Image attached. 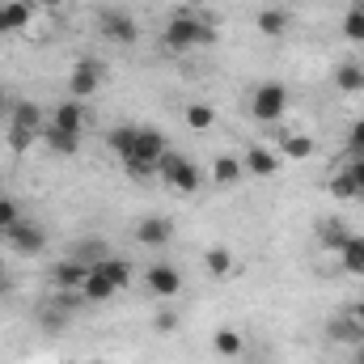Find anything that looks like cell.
<instances>
[{
    "label": "cell",
    "mask_w": 364,
    "mask_h": 364,
    "mask_svg": "<svg viewBox=\"0 0 364 364\" xmlns=\"http://www.w3.org/2000/svg\"><path fill=\"white\" fill-rule=\"evenodd\" d=\"M161 43H166L170 51H195V47H212V43H216V26H212V21H203L195 9H178V13L166 21V34H161Z\"/></svg>",
    "instance_id": "6da1fadb"
},
{
    "label": "cell",
    "mask_w": 364,
    "mask_h": 364,
    "mask_svg": "<svg viewBox=\"0 0 364 364\" xmlns=\"http://www.w3.org/2000/svg\"><path fill=\"white\" fill-rule=\"evenodd\" d=\"M166 153H170L166 132H161V127H140V132H136V149H132V157H127L123 166H127L132 178H153V174H157V161H161Z\"/></svg>",
    "instance_id": "7a4b0ae2"
},
{
    "label": "cell",
    "mask_w": 364,
    "mask_h": 364,
    "mask_svg": "<svg viewBox=\"0 0 364 364\" xmlns=\"http://www.w3.org/2000/svg\"><path fill=\"white\" fill-rule=\"evenodd\" d=\"M43 110H38V102H17L13 106V127H9V144H13V153H30V144L43 136Z\"/></svg>",
    "instance_id": "3957f363"
},
{
    "label": "cell",
    "mask_w": 364,
    "mask_h": 364,
    "mask_svg": "<svg viewBox=\"0 0 364 364\" xmlns=\"http://www.w3.org/2000/svg\"><path fill=\"white\" fill-rule=\"evenodd\" d=\"M157 174L170 182L174 191H182V195H195V191L203 186V174H199V166H195L191 157H178V153H166V157L157 161Z\"/></svg>",
    "instance_id": "277c9868"
},
{
    "label": "cell",
    "mask_w": 364,
    "mask_h": 364,
    "mask_svg": "<svg viewBox=\"0 0 364 364\" xmlns=\"http://www.w3.org/2000/svg\"><path fill=\"white\" fill-rule=\"evenodd\" d=\"M97 34L106 43H114V47H132L140 38V26H136V17L127 9H102L97 13Z\"/></svg>",
    "instance_id": "5b68a950"
},
{
    "label": "cell",
    "mask_w": 364,
    "mask_h": 364,
    "mask_svg": "<svg viewBox=\"0 0 364 364\" xmlns=\"http://www.w3.org/2000/svg\"><path fill=\"white\" fill-rule=\"evenodd\" d=\"M284 110H288V90H284L279 81H263L259 90L250 93V114H255L259 123L284 119Z\"/></svg>",
    "instance_id": "8992f818"
},
{
    "label": "cell",
    "mask_w": 364,
    "mask_h": 364,
    "mask_svg": "<svg viewBox=\"0 0 364 364\" xmlns=\"http://www.w3.org/2000/svg\"><path fill=\"white\" fill-rule=\"evenodd\" d=\"M4 237H9V246H13L17 255H26V259H34V255H43V250H47V233H43L30 216H21Z\"/></svg>",
    "instance_id": "52a82bcc"
},
{
    "label": "cell",
    "mask_w": 364,
    "mask_h": 364,
    "mask_svg": "<svg viewBox=\"0 0 364 364\" xmlns=\"http://www.w3.org/2000/svg\"><path fill=\"white\" fill-rule=\"evenodd\" d=\"M144 288H149L153 296H161V301H174L182 292V272L174 263H153V267L144 272Z\"/></svg>",
    "instance_id": "ba28073f"
},
{
    "label": "cell",
    "mask_w": 364,
    "mask_h": 364,
    "mask_svg": "<svg viewBox=\"0 0 364 364\" xmlns=\"http://www.w3.org/2000/svg\"><path fill=\"white\" fill-rule=\"evenodd\" d=\"M97 90H102V64H97V60H77L73 73H68V93H73L77 102H85V97H93Z\"/></svg>",
    "instance_id": "9c48e42d"
},
{
    "label": "cell",
    "mask_w": 364,
    "mask_h": 364,
    "mask_svg": "<svg viewBox=\"0 0 364 364\" xmlns=\"http://www.w3.org/2000/svg\"><path fill=\"white\" fill-rule=\"evenodd\" d=\"M326 339L339 343V348H360L364 343V326L356 322L352 309H348V314H335V318L326 322Z\"/></svg>",
    "instance_id": "30bf717a"
},
{
    "label": "cell",
    "mask_w": 364,
    "mask_h": 364,
    "mask_svg": "<svg viewBox=\"0 0 364 364\" xmlns=\"http://www.w3.org/2000/svg\"><path fill=\"white\" fill-rule=\"evenodd\" d=\"M85 279H90V263H81V259H73V255L51 267V284H55L60 292H81Z\"/></svg>",
    "instance_id": "8fae6325"
},
{
    "label": "cell",
    "mask_w": 364,
    "mask_h": 364,
    "mask_svg": "<svg viewBox=\"0 0 364 364\" xmlns=\"http://www.w3.org/2000/svg\"><path fill=\"white\" fill-rule=\"evenodd\" d=\"M34 17V0H0V34L26 30Z\"/></svg>",
    "instance_id": "7c38bea8"
},
{
    "label": "cell",
    "mask_w": 364,
    "mask_h": 364,
    "mask_svg": "<svg viewBox=\"0 0 364 364\" xmlns=\"http://www.w3.org/2000/svg\"><path fill=\"white\" fill-rule=\"evenodd\" d=\"M170 237H174V225H170L166 216H144V220L136 225V242H140V246H149V250L166 246Z\"/></svg>",
    "instance_id": "4fadbf2b"
},
{
    "label": "cell",
    "mask_w": 364,
    "mask_h": 364,
    "mask_svg": "<svg viewBox=\"0 0 364 364\" xmlns=\"http://www.w3.org/2000/svg\"><path fill=\"white\" fill-rule=\"evenodd\" d=\"M51 127H60V132H85V106L77 102V97H68V102H60L55 110H51V119H47Z\"/></svg>",
    "instance_id": "5bb4252c"
},
{
    "label": "cell",
    "mask_w": 364,
    "mask_h": 364,
    "mask_svg": "<svg viewBox=\"0 0 364 364\" xmlns=\"http://www.w3.org/2000/svg\"><path fill=\"white\" fill-rule=\"evenodd\" d=\"M242 166H246L250 178H272L275 170H279V157H275L272 149H263V144H250L246 157H242Z\"/></svg>",
    "instance_id": "9a60e30c"
},
{
    "label": "cell",
    "mask_w": 364,
    "mask_h": 364,
    "mask_svg": "<svg viewBox=\"0 0 364 364\" xmlns=\"http://www.w3.org/2000/svg\"><path fill=\"white\" fill-rule=\"evenodd\" d=\"M55 157H73V153H81V136L77 132H60V127H51V123H43V136H38Z\"/></svg>",
    "instance_id": "2e32d148"
},
{
    "label": "cell",
    "mask_w": 364,
    "mask_h": 364,
    "mask_svg": "<svg viewBox=\"0 0 364 364\" xmlns=\"http://www.w3.org/2000/svg\"><path fill=\"white\" fill-rule=\"evenodd\" d=\"M288 30H292V13H288V9L267 4V9L259 13V34H267V38H284Z\"/></svg>",
    "instance_id": "e0dca14e"
},
{
    "label": "cell",
    "mask_w": 364,
    "mask_h": 364,
    "mask_svg": "<svg viewBox=\"0 0 364 364\" xmlns=\"http://www.w3.org/2000/svg\"><path fill=\"white\" fill-rule=\"evenodd\" d=\"M339 263H343V272L364 275V237L360 233H348V237L339 242Z\"/></svg>",
    "instance_id": "ac0fdd59"
},
{
    "label": "cell",
    "mask_w": 364,
    "mask_h": 364,
    "mask_svg": "<svg viewBox=\"0 0 364 364\" xmlns=\"http://www.w3.org/2000/svg\"><path fill=\"white\" fill-rule=\"evenodd\" d=\"M212 352H216V356H225V360L242 356V352H246V339H242V331H233V326H220V331H212Z\"/></svg>",
    "instance_id": "d6986e66"
},
{
    "label": "cell",
    "mask_w": 364,
    "mask_h": 364,
    "mask_svg": "<svg viewBox=\"0 0 364 364\" xmlns=\"http://www.w3.org/2000/svg\"><path fill=\"white\" fill-rule=\"evenodd\" d=\"M212 178H216V186H237V182L246 178V166L237 161V157H229V153H220L216 161H212Z\"/></svg>",
    "instance_id": "ffe728a7"
},
{
    "label": "cell",
    "mask_w": 364,
    "mask_h": 364,
    "mask_svg": "<svg viewBox=\"0 0 364 364\" xmlns=\"http://www.w3.org/2000/svg\"><path fill=\"white\" fill-rule=\"evenodd\" d=\"M182 123H186L191 132H212V127H216V110H212L208 102H186V106H182Z\"/></svg>",
    "instance_id": "44dd1931"
},
{
    "label": "cell",
    "mask_w": 364,
    "mask_h": 364,
    "mask_svg": "<svg viewBox=\"0 0 364 364\" xmlns=\"http://www.w3.org/2000/svg\"><path fill=\"white\" fill-rule=\"evenodd\" d=\"M136 132H140V127H132V123L110 127V132H106V149H110L119 161H127V157H132V149H136Z\"/></svg>",
    "instance_id": "7402d4cb"
},
{
    "label": "cell",
    "mask_w": 364,
    "mask_h": 364,
    "mask_svg": "<svg viewBox=\"0 0 364 364\" xmlns=\"http://www.w3.org/2000/svg\"><path fill=\"white\" fill-rule=\"evenodd\" d=\"M335 90L339 93H364V68L356 60H343L335 68Z\"/></svg>",
    "instance_id": "603a6c76"
},
{
    "label": "cell",
    "mask_w": 364,
    "mask_h": 364,
    "mask_svg": "<svg viewBox=\"0 0 364 364\" xmlns=\"http://www.w3.org/2000/svg\"><path fill=\"white\" fill-rule=\"evenodd\" d=\"M279 149H284V157H288V161H305V157H314V149H318V144H314L305 132H284V136H279Z\"/></svg>",
    "instance_id": "cb8c5ba5"
},
{
    "label": "cell",
    "mask_w": 364,
    "mask_h": 364,
    "mask_svg": "<svg viewBox=\"0 0 364 364\" xmlns=\"http://www.w3.org/2000/svg\"><path fill=\"white\" fill-rule=\"evenodd\" d=\"M114 292H119V288H114V284H110L106 275L97 272V267H90V279H85V288H81V296H85V301H93V305H102V301H110Z\"/></svg>",
    "instance_id": "d4e9b609"
},
{
    "label": "cell",
    "mask_w": 364,
    "mask_h": 364,
    "mask_svg": "<svg viewBox=\"0 0 364 364\" xmlns=\"http://www.w3.org/2000/svg\"><path fill=\"white\" fill-rule=\"evenodd\" d=\"M203 267H208V275L225 279V275L233 272V250H229V246H212V250L203 255Z\"/></svg>",
    "instance_id": "484cf974"
},
{
    "label": "cell",
    "mask_w": 364,
    "mask_h": 364,
    "mask_svg": "<svg viewBox=\"0 0 364 364\" xmlns=\"http://www.w3.org/2000/svg\"><path fill=\"white\" fill-rule=\"evenodd\" d=\"M93 267L106 275L114 288H127V284H132V263H123V259H110V255H106V259H102V263H93Z\"/></svg>",
    "instance_id": "4316f807"
},
{
    "label": "cell",
    "mask_w": 364,
    "mask_h": 364,
    "mask_svg": "<svg viewBox=\"0 0 364 364\" xmlns=\"http://www.w3.org/2000/svg\"><path fill=\"white\" fill-rule=\"evenodd\" d=\"M339 30H343L348 43H364V4H356V9L343 13V26H339Z\"/></svg>",
    "instance_id": "83f0119b"
},
{
    "label": "cell",
    "mask_w": 364,
    "mask_h": 364,
    "mask_svg": "<svg viewBox=\"0 0 364 364\" xmlns=\"http://www.w3.org/2000/svg\"><path fill=\"white\" fill-rule=\"evenodd\" d=\"M73 259H81V263H102L106 259V242H97V237H85V242H77L73 246Z\"/></svg>",
    "instance_id": "f1b7e54d"
},
{
    "label": "cell",
    "mask_w": 364,
    "mask_h": 364,
    "mask_svg": "<svg viewBox=\"0 0 364 364\" xmlns=\"http://www.w3.org/2000/svg\"><path fill=\"white\" fill-rule=\"evenodd\" d=\"M331 195H335V199H360V191H356V182H352L348 170H339V174L331 178Z\"/></svg>",
    "instance_id": "f546056e"
},
{
    "label": "cell",
    "mask_w": 364,
    "mask_h": 364,
    "mask_svg": "<svg viewBox=\"0 0 364 364\" xmlns=\"http://www.w3.org/2000/svg\"><path fill=\"white\" fill-rule=\"evenodd\" d=\"M343 149H348V157H364V119H356V123L348 127V140H343Z\"/></svg>",
    "instance_id": "4dcf8cb0"
},
{
    "label": "cell",
    "mask_w": 364,
    "mask_h": 364,
    "mask_svg": "<svg viewBox=\"0 0 364 364\" xmlns=\"http://www.w3.org/2000/svg\"><path fill=\"white\" fill-rule=\"evenodd\" d=\"M17 220H21V208H17L13 199H4V195H0V233H9Z\"/></svg>",
    "instance_id": "1f68e13d"
},
{
    "label": "cell",
    "mask_w": 364,
    "mask_h": 364,
    "mask_svg": "<svg viewBox=\"0 0 364 364\" xmlns=\"http://www.w3.org/2000/svg\"><path fill=\"white\" fill-rule=\"evenodd\" d=\"M343 237H348V229H343V225H335V220H331V225H322V242H326L331 250H339V242H343Z\"/></svg>",
    "instance_id": "d6a6232c"
},
{
    "label": "cell",
    "mask_w": 364,
    "mask_h": 364,
    "mask_svg": "<svg viewBox=\"0 0 364 364\" xmlns=\"http://www.w3.org/2000/svg\"><path fill=\"white\" fill-rule=\"evenodd\" d=\"M153 326H157V335H170V331H178V314H174V309H161Z\"/></svg>",
    "instance_id": "836d02e7"
},
{
    "label": "cell",
    "mask_w": 364,
    "mask_h": 364,
    "mask_svg": "<svg viewBox=\"0 0 364 364\" xmlns=\"http://www.w3.org/2000/svg\"><path fill=\"white\" fill-rule=\"evenodd\" d=\"M348 174H352V182H356V191L364 195V157H348V166H343Z\"/></svg>",
    "instance_id": "e575fe53"
},
{
    "label": "cell",
    "mask_w": 364,
    "mask_h": 364,
    "mask_svg": "<svg viewBox=\"0 0 364 364\" xmlns=\"http://www.w3.org/2000/svg\"><path fill=\"white\" fill-rule=\"evenodd\" d=\"M34 4H43V9H64L68 0H34Z\"/></svg>",
    "instance_id": "d590c367"
},
{
    "label": "cell",
    "mask_w": 364,
    "mask_h": 364,
    "mask_svg": "<svg viewBox=\"0 0 364 364\" xmlns=\"http://www.w3.org/2000/svg\"><path fill=\"white\" fill-rule=\"evenodd\" d=\"M352 364H364V343L360 348H352Z\"/></svg>",
    "instance_id": "8d00e7d4"
},
{
    "label": "cell",
    "mask_w": 364,
    "mask_h": 364,
    "mask_svg": "<svg viewBox=\"0 0 364 364\" xmlns=\"http://www.w3.org/2000/svg\"><path fill=\"white\" fill-rule=\"evenodd\" d=\"M352 314H356V322H360V326H364V301H360V305H356V309H352Z\"/></svg>",
    "instance_id": "74e56055"
},
{
    "label": "cell",
    "mask_w": 364,
    "mask_h": 364,
    "mask_svg": "<svg viewBox=\"0 0 364 364\" xmlns=\"http://www.w3.org/2000/svg\"><path fill=\"white\" fill-rule=\"evenodd\" d=\"M9 288V275H4V263H0V292Z\"/></svg>",
    "instance_id": "f35d334b"
},
{
    "label": "cell",
    "mask_w": 364,
    "mask_h": 364,
    "mask_svg": "<svg viewBox=\"0 0 364 364\" xmlns=\"http://www.w3.org/2000/svg\"><path fill=\"white\" fill-rule=\"evenodd\" d=\"M0 114H9V97H4V90H0Z\"/></svg>",
    "instance_id": "ab89813d"
},
{
    "label": "cell",
    "mask_w": 364,
    "mask_h": 364,
    "mask_svg": "<svg viewBox=\"0 0 364 364\" xmlns=\"http://www.w3.org/2000/svg\"><path fill=\"white\" fill-rule=\"evenodd\" d=\"M93 364H102V360H93Z\"/></svg>",
    "instance_id": "60d3db41"
},
{
    "label": "cell",
    "mask_w": 364,
    "mask_h": 364,
    "mask_svg": "<svg viewBox=\"0 0 364 364\" xmlns=\"http://www.w3.org/2000/svg\"><path fill=\"white\" fill-rule=\"evenodd\" d=\"M0 38H4V34H0Z\"/></svg>",
    "instance_id": "b9f144b4"
}]
</instances>
